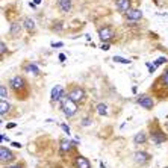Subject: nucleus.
<instances>
[{"instance_id": "obj_1", "label": "nucleus", "mask_w": 168, "mask_h": 168, "mask_svg": "<svg viewBox=\"0 0 168 168\" xmlns=\"http://www.w3.org/2000/svg\"><path fill=\"white\" fill-rule=\"evenodd\" d=\"M9 88L12 95L20 102H26L30 97V85L28 79L21 74H15L9 79Z\"/></svg>"}, {"instance_id": "obj_2", "label": "nucleus", "mask_w": 168, "mask_h": 168, "mask_svg": "<svg viewBox=\"0 0 168 168\" xmlns=\"http://www.w3.org/2000/svg\"><path fill=\"white\" fill-rule=\"evenodd\" d=\"M148 138L156 145H161V144L168 141V133L164 132V129H162L157 118H155V120H152L148 123Z\"/></svg>"}, {"instance_id": "obj_3", "label": "nucleus", "mask_w": 168, "mask_h": 168, "mask_svg": "<svg viewBox=\"0 0 168 168\" xmlns=\"http://www.w3.org/2000/svg\"><path fill=\"white\" fill-rule=\"evenodd\" d=\"M67 97H68V99H71L74 103H77L79 106H82L86 102V99H88L85 88L80 86V85H77V83H70L67 86Z\"/></svg>"}, {"instance_id": "obj_4", "label": "nucleus", "mask_w": 168, "mask_h": 168, "mask_svg": "<svg viewBox=\"0 0 168 168\" xmlns=\"http://www.w3.org/2000/svg\"><path fill=\"white\" fill-rule=\"evenodd\" d=\"M150 92H152V95L156 97L157 100H167L168 99V88L162 83V80L159 77L153 82V85L150 86Z\"/></svg>"}, {"instance_id": "obj_5", "label": "nucleus", "mask_w": 168, "mask_h": 168, "mask_svg": "<svg viewBox=\"0 0 168 168\" xmlns=\"http://www.w3.org/2000/svg\"><path fill=\"white\" fill-rule=\"evenodd\" d=\"M59 104H61V111L64 112V115H65L67 118L74 117L76 114H77V111H79V104L74 103L71 99H68V97H65V99L61 102Z\"/></svg>"}, {"instance_id": "obj_6", "label": "nucleus", "mask_w": 168, "mask_h": 168, "mask_svg": "<svg viewBox=\"0 0 168 168\" xmlns=\"http://www.w3.org/2000/svg\"><path fill=\"white\" fill-rule=\"evenodd\" d=\"M0 162L2 165H11V164H15L17 162V155L12 152V150L6 148L5 145L0 147Z\"/></svg>"}, {"instance_id": "obj_7", "label": "nucleus", "mask_w": 168, "mask_h": 168, "mask_svg": "<svg viewBox=\"0 0 168 168\" xmlns=\"http://www.w3.org/2000/svg\"><path fill=\"white\" fill-rule=\"evenodd\" d=\"M153 156L150 155L148 152H144V150H136L133 153V162L138 165V167H145L152 162Z\"/></svg>"}, {"instance_id": "obj_8", "label": "nucleus", "mask_w": 168, "mask_h": 168, "mask_svg": "<svg viewBox=\"0 0 168 168\" xmlns=\"http://www.w3.org/2000/svg\"><path fill=\"white\" fill-rule=\"evenodd\" d=\"M141 108H144L145 111H152L155 108V97L153 95H150V94H139L136 97V100H135Z\"/></svg>"}, {"instance_id": "obj_9", "label": "nucleus", "mask_w": 168, "mask_h": 168, "mask_svg": "<svg viewBox=\"0 0 168 168\" xmlns=\"http://www.w3.org/2000/svg\"><path fill=\"white\" fill-rule=\"evenodd\" d=\"M114 37H115V30H114L111 24H106L99 29V38L102 42H109Z\"/></svg>"}, {"instance_id": "obj_10", "label": "nucleus", "mask_w": 168, "mask_h": 168, "mask_svg": "<svg viewBox=\"0 0 168 168\" xmlns=\"http://www.w3.org/2000/svg\"><path fill=\"white\" fill-rule=\"evenodd\" d=\"M23 29H24L23 23L18 21V20H15V21L11 23V28H9V32H8V35H9L11 40H18V38H21Z\"/></svg>"}, {"instance_id": "obj_11", "label": "nucleus", "mask_w": 168, "mask_h": 168, "mask_svg": "<svg viewBox=\"0 0 168 168\" xmlns=\"http://www.w3.org/2000/svg\"><path fill=\"white\" fill-rule=\"evenodd\" d=\"M73 168H91V162L88 157L77 153L73 159Z\"/></svg>"}, {"instance_id": "obj_12", "label": "nucleus", "mask_w": 168, "mask_h": 168, "mask_svg": "<svg viewBox=\"0 0 168 168\" xmlns=\"http://www.w3.org/2000/svg\"><path fill=\"white\" fill-rule=\"evenodd\" d=\"M124 18L127 21H132V23H135V21H139L141 18H143V11L139 9V8H132L130 11H127L124 14Z\"/></svg>"}, {"instance_id": "obj_13", "label": "nucleus", "mask_w": 168, "mask_h": 168, "mask_svg": "<svg viewBox=\"0 0 168 168\" xmlns=\"http://www.w3.org/2000/svg\"><path fill=\"white\" fill-rule=\"evenodd\" d=\"M76 145H77V144L73 143V141L62 139V141H61V144H59V153H61V156H65V155H68V153H71L73 148H74Z\"/></svg>"}, {"instance_id": "obj_14", "label": "nucleus", "mask_w": 168, "mask_h": 168, "mask_svg": "<svg viewBox=\"0 0 168 168\" xmlns=\"http://www.w3.org/2000/svg\"><path fill=\"white\" fill-rule=\"evenodd\" d=\"M115 8L120 14L124 15L127 11L132 9V0H115Z\"/></svg>"}, {"instance_id": "obj_15", "label": "nucleus", "mask_w": 168, "mask_h": 168, "mask_svg": "<svg viewBox=\"0 0 168 168\" xmlns=\"http://www.w3.org/2000/svg\"><path fill=\"white\" fill-rule=\"evenodd\" d=\"M14 111V106L11 103H8L6 100L0 102V115H2V120L5 118H9V112Z\"/></svg>"}, {"instance_id": "obj_16", "label": "nucleus", "mask_w": 168, "mask_h": 168, "mask_svg": "<svg viewBox=\"0 0 168 168\" xmlns=\"http://www.w3.org/2000/svg\"><path fill=\"white\" fill-rule=\"evenodd\" d=\"M58 9L62 14H70L73 9V0H59L58 2Z\"/></svg>"}, {"instance_id": "obj_17", "label": "nucleus", "mask_w": 168, "mask_h": 168, "mask_svg": "<svg viewBox=\"0 0 168 168\" xmlns=\"http://www.w3.org/2000/svg\"><path fill=\"white\" fill-rule=\"evenodd\" d=\"M23 71H28V73H30V74H33V76H40V68H38V65L37 64H33V62H24L23 64Z\"/></svg>"}, {"instance_id": "obj_18", "label": "nucleus", "mask_w": 168, "mask_h": 168, "mask_svg": "<svg viewBox=\"0 0 168 168\" xmlns=\"http://www.w3.org/2000/svg\"><path fill=\"white\" fill-rule=\"evenodd\" d=\"M148 139H150L148 135L145 133L144 130H141V132H138V133L133 136V144L135 145H144V144H147Z\"/></svg>"}, {"instance_id": "obj_19", "label": "nucleus", "mask_w": 168, "mask_h": 168, "mask_svg": "<svg viewBox=\"0 0 168 168\" xmlns=\"http://www.w3.org/2000/svg\"><path fill=\"white\" fill-rule=\"evenodd\" d=\"M23 26H24V29L28 30L29 33H35V32H37V24H35V20L30 18V17H24V18H23Z\"/></svg>"}, {"instance_id": "obj_20", "label": "nucleus", "mask_w": 168, "mask_h": 168, "mask_svg": "<svg viewBox=\"0 0 168 168\" xmlns=\"http://www.w3.org/2000/svg\"><path fill=\"white\" fill-rule=\"evenodd\" d=\"M64 29V21L62 20H53L52 24H50V30L53 32H61Z\"/></svg>"}, {"instance_id": "obj_21", "label": "nucleus", "mask_w": 168, "mask_h": 168, "mask_svg": "<svg viewBox=\"0 0 168 168\" xmlns=\"http://www.w3.org/2000/svg\"><path fill=\"white\" fill-rule=\"evenodd\" d=\"M0 97H2V100H6L8 97H9V94H8V88L5 83L0 85Z\"/></svg>"}, {"instance_id": "obj_22", "label": "nucleus", "mask_w": 168, "mask_h": 168, "mask_svg": "<svg viewBox=\"0 0 168 168\" xmlns=\"http://www.w3.org/2000/svg\"><path fill=\"white\" fill-rule=\"evenodd\" d=\"M159 79H161V80H162V83L168 88V67L165 68V71L161 74V76H159Z\"/></svg>"}, {"instance_id": "obj_23", "label": "nucleus", "mask_w": 168, "mask_h": 168, "mask_svg": "<svg viewBox=\"0 0 168 168\" xmlns=\"http://www.w3.org/2000/svg\"><path fill=\"white\" fill-rule=\"evenodd\" d=\"M6 168H26V162H24V161H17L15 164L8 165Z\"/></svg>"}, {"instance_id": "obj_24", "label": "nucleus", "mask_w": 168, "mask_h": 168, "mask_svg": "<svg viewBox=\"0 0 168 168\" xmlns=\"http://www.w3.org/2000/svg\"><path fill=\"white\" fill-rule=\"evenodd\" d=\"M106 108H108V106L103 104V103H100L99 106H97V111H99L100 115H106V114H108V109H106Z\"/></svg>"}, {"instance_id": "obj_25", "label": "nucleus", "mask_w": 168, "mask_h": 168, "mask_svg": "<svg viewBox=\"0 0 168 168\" xmlns=\"http://www.w3.org/2000/svg\"><path fill=\"white\" fill-rule=\"evenodd\" d=\"M114 62H120V64H130V59H124L121 56H114Z\"/></svg>"}, {"instance_id": "obj_26", "label": "nucleus", "mask_w": 168, "mask_h": 168, "mask_svg": "<svg viewBox=\"0 0 168 168\" xmlns=\"http://www.w3.org/2000/svg\"><path fill=\"white\" fill-rule=\"evenodd\" d=\"M167 61H168V59H167L165 56H161V58H157V59L155 61V65H156V67H159V65H162V64H165Z\"/></svg>"}, {"instance_id": "obj_27", "label": "nucleus", "mask_w": 168, "mask_h": 168, "mask_svg": "<svg viewBox=\"0 0 168 168\" xmlns=\"http://www.w3.org/2000/svg\"><path fill=\"white\" fill-rule=\"evenodd\" d=\"M8 50V47H6V42L5 41H2V42H0V56H5V52Z\"/></svg>"}, {"instance_id": "obj_28", "label": "nucleus", "mask_w": 168, "mask_h": 168, "mask_svg": "<svg viewBox=\"0 0 168 168\" xmlns=\"http://www.w3.org/2000/svg\"><path fill=\"white\" fill-rule=\"evenodd\" d=\"M145 65H147V68H148V73H150V74H153V73L156 71V65H155V64H152V62H147Z\"/></svg>"}, {"instance_id": "obj_29", "label": "nucleus", "mask_w": 168, "mask_h": 168, "mask_svg": "<svg viewBox=\"0 0 168 168\" xmlns=\"http://www.w3.org/2000/svg\"><path fill=\"white\" fill-rule=\"evenodd\" d=\"M100 49L106 52V50H109V49H111V44H109V42H102V46H100Z\"/></svg>"}, {"instance_id": "obj_30", "label": "nucleus", "mask_w": 168, "mask_h": 168, "mask_svg": "<svg viewBox=\"0 0 168 168\" xmlns=\"http://www.w3.org/2000/svg\"><path fill=\"white\" fill-rule=\"evenodd\" d=\"M61 127H62V130L65 132L67 135H70V127H68V126L65 124V123H62V124H61Z\"/></svg>"}, {"instance_id": "obj_31", "label": "nucleus", "mask_w": 168, "mask_h": 168, "mask_svg": "<svg viewBox=\"0 0 168 168\" xmlns=\"http://www.w3.org/2000/svg\"><path fill=\"white\" fill-rule=\"evenodd\" d=\"M91 118H83V121H82V126H90L91 124Z\"/></svg>"}, {"instance_id": "obj_32", "label": "nucleus", "mask_w": 168, "mask_h": 168, "mask_svg": "<svg viewBox=\"0 0 168 168\" xmlns=\"http://www.w3.org/2000/svg\"><path fill=\"white\" fill-rule=\"evenodd\" d=\"M64 46V42H52V47L53 49H59V47H62Z\"/></svg>"}, {"instance_id": "obj_33", "label": "nucleus", "mask_w": 168, "mask_h": 168, "mask_svg": "<svg viewBox=\"0 0 168 168\" xmlns=\"http://www.w3.org/2000/svg\"><path fill=\"white\" fill-rule=\"evenodd\" d=\"M59 61H61V62H65V61H67V56L64 55V53H61V55H59Z\"/></svg>"}, {"instance_id": "obj_34", "label": "nucleus", "mask_w": 168, "mask_h": 168, "mask_svg": "<svg viewBox=\"0 0 168 168\" xmlns=\"http://www.w3.org/2000/svg\"><path fill=\"white\" fill-rule=\"evenodd\" d=\"M17 124H15V123H9V124H6V129H14Z\"/></svg>"}, {"instance_id": "obj_35", "label": "nucleus", "mask_w": 168, "mask_h": 168, "mask_svg": "<svg viewBox=\"0 0 168 168\" xmlns=\"http://www.w3.org/2000/svg\"><path fill=\"white\" fill-rule=\"evenodd\" d=\"M12 144V147H18V148H21V144L20 143H17V141H14V143H11Z\"/></svg>"}, {"instance_id": "obj_36", "label": "nucleus", "mask_w": 168, "mask_h": 168, "mask_svg": "<svg viewBox=\"0 0 168 168\" xmlns=\"http://www.w3.org/2000/svg\"><path fill=\"white\" fill-rule=\"evenodd\" d=\"M29 6L32 8V9H35V8H37V3H33V2H29Z\"/></svg>"}, {"instance_id": "obj_37", "label": "nucleus", "mask_w": 168, "mask_h": 168, "mask_svg": "<svg viewBox=\"0 0 168 168\" xmlns=\"http://www.w3.org/2000/svg\"><path fill=\"white\" fill-rule=\"evenodd\" d=\"M2 141H3V143H5V141H9V138L5 136V135H2Z\"/></svg>"}, {"instance_id": "obj_38", "label": "nucleus", "mask_w": 168, "mask_h": 168, "mask_svg": "<svg viewBox=\"0 0 168 168\" xmlns=\"http://www.w3.org/2000/svg\"><path fill=\"white\" fill-rule=\"evenodd\" d=\"M33 3H37V5H40V3H41V0H33Z\"/></svg>"}, {"instance_id": "obj_39", "label": "nucleus", "mask_w": 168, "mask_h": 168, "mask_svg": "<svg viewBox=\"0 0 168 168\" xmlns=\"http://www.w3.org/2000/svg\"><path fill=\"white\" fill-rule=\"evenodd\" d=\"M165 129H167V132H168V123H165Z\"/></svg>"}, {"instance_id": "obj_40", "label": "nucleus", "mask_w": 168, "mask_h": 168, "mask_svg": "<svg viewBox=\"0 0 168 168\" xmlns=\"http://www.w3.org/2000/svg\"><path fill=\"white\" fill-rule=\"evenodd\" d=\"M139 168H145V167H139Z\"/></svg>"}, {"instance_id": "obj_41", "label": "nucleus", "mask_w": 168, "mask_h": 168, "mask_svg": "<svg viewBox=\"0 0 168 168\" xmlns=\"http://www.w3.org/2000/svg\"><path fill=\"white\" fill-rule=\"evenodd\" d=\"M167 120H168V115H167Z\"/></svg>"}, {"instance_id": "obj_42", "label": "nucleus", "mask_w": 168, "mask_h": 168, "mask_svg": "<svg viewBox=\"0 0 168 168\" xmlns=\"http://www.w3.org/2000/svg\"><path fill=\"white\" fill-rule=\"evenodd\" d=\"M164 168H168V167H164Z\"/></svg>"}]
</instances>
